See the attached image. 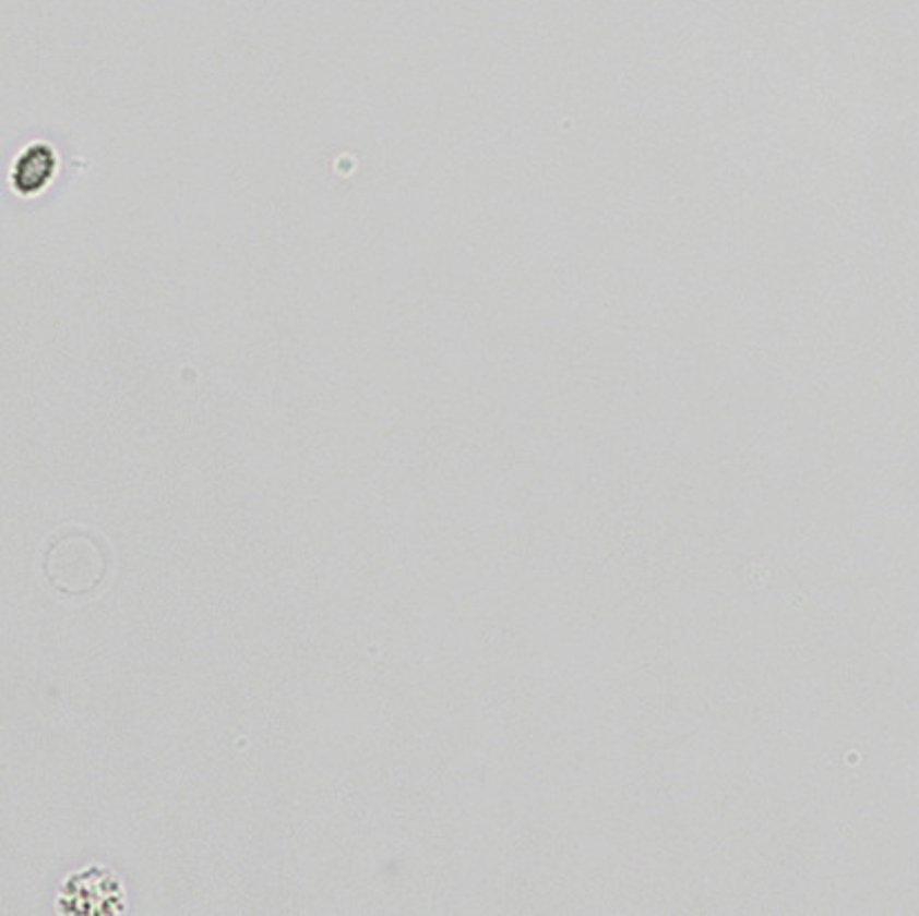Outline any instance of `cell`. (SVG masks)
I'll return each mask as SVG.
<instances>
[{
	"instance_id": "obj_1",
	"label": "cell",
	"mask_w": 919,
	"mask_h": 916,
	"mask_svg": "<svg viewBox=\"0 0 919 916\" xmlns=\"http://www.w3.org/2000/svg\"><path fill=\"white\" fill-rule=\"evenodd\" d=\"M56 169V156L51 152V147L47 145H34L16 165L12 180L16 189L23 191H36L43 184H47L53 176Z\"/></svg>"
}]
</instances>
